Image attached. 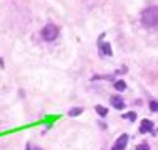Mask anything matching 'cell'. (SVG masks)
<instances>
[{
  "instance_id": "obj_1",
  "label": "cell",
  "mask_w": 158,
  "mask_h": 150,
  "mask_svg": "<svg viewBox=\"0 0 158 150\" xmlns=\"http://www.w3.org/2000/svg\"><path fill=\"white\" fill-rule=\"evenodd\" d=\"M141 24L146 29L158 27V5H150L141 12Z\"/></svg>"
},
{
  "instance_id": "obj_2",
  "label": "cell",
  "mask_w": 158,
  "mask_h": 150,
  "mask_svg": "<svg viewBox=\"0 0 158 150\" xmlns=\"http://www.w3.org/2000/svg\"><path fill=\"white\" fill-rule=\"evenodd\" d=\"M40 36H42V39L44 41H47V42H52L54 39H57V36H59V27L56 24H46L44 25V29L40 31Z\"/></svg>"
},
{
  "instance_id": "obj_3",
  "label": "cell",
  "mask_w": 158,
  "mask_h": 150,
  "mask_svg": "<svg viewBox=\"0 0 158 150\" xmlns=\"http://www.w3.org/2000/svg\"><path fill=\"white\" fill-rule=\"evenodd\" d=\"M128 140H130V137H128L126 133H123L121 137H119L118 140H116V144L113 145V148H111V150H125V148H126Z\"/></svg>"
},
{
  "instance_id": "obj_4",
  "label": "cell",
  "mask_w": 158,
  "mask_h": 150,
  "mask_svg": "<svg viewBox=\"0 0 158 150\" xmlns=\"http://www.w3.org/2000/svg\"><path fill=\"white\" fill-rule=\"evenodd\" d=\"M99 54L103 56H108V58H111L113 56V49H111V44L110 42H103V41H101L99 42Z\"/></svg>"
},
{
  "instance_id": "obj_5",
  "label": "cell",
  "mask_w": 158,
  "mask_h": 150,
  "mask_svg": "<svg viewBox=\"0 0 158 150\" xmlns=\"http://www.w3.org/2000/svg\"><path fill=\"white\" fill-rule=\"evenodd\" d=\"M140 132L141 133H152L153 132V122L152 120H143L141 125H140Z\"/></svg>"
},
{
  "instance_id": "obj_6",
  "label": "cell",
  "mask_w": 158,
  "mask_h": 150,
  "mask_svg": "<svg viewBox=\"0 0 158 150\" xmlns=\"http://www.w3.org/2000/svg\"><path fill=\"white\" fill-rule=\"evenodd\" d=\"M111 105L116 110H125V106H126L125 100H123L121 96H111Z\"/></svg>"
},
{
  "instance_id": "obj_7",
  "label": "cell",
  "mask_w": 158,
  "mask_h": 150,
  "mask_svg": "<svg viewBox=\"0 0 158 150\" xmlns=\"http://www.w3.org/2000/svg\"><path fill=\"white\" fill-rule=\"evenodd\" d=\"M94 110H96V113L99 115V117H106V115H108L106 106H103V105H96V106H94Z\"/></svg>"
},
{
  "instance_id": "obj_8",
  "label": "cell",
  "mask_w": 158,
  "mask_h": 150,
  "mask_svg": "<svg viewBox=\"0 0 158 150\" xmlns=\"http://www.w3.org/2000/svg\"><path fill=\"white\" fill-rule=\"evenodd\" d=\"M114 89H116V91H125V89H126V83L123 79L114 81Z\"/></svg>"
},
{
  "instance_id": "obj_9",
  "label": "cell",
  "mask_w": 158,
  "mask_h": 150,
  "mask_svg": "<svg viewBox=\"0 0 158 150\" xmlns=\"http://www.w3.org/2000/svg\"><path fill=\"white\" fill-rule=\"evenodd\" d=\"M81 113H82V108H73V110L67 111L69 117H77V115H81Z\"/></svg>"
},
{
  "instance_id": "obj_10",
  "label": "cell",
  "mask_w": 158,
  "mask_h": 150,
  "mask_svg": "<svg viewBox=\"0 0 158 150\" xmlns=\"http://www.w3.org/2000/svg\"><path fill=\"white\" fill-rule=\"evenodd\" d=\"M123 118L130 120V122H136V113H135V111H130V113L123 115Z\"/></svg>"
},
{
  "instance_id": "obj_11",
  "label": "cell",
  "mask_w": 158,
  "mask_h": 150,
  "mask_svg": "<svg viewBox=\"0 0 158 150\" xmlns=\"http://www.w3.org/2000/svg\"><path fill=\"white\" fill-rule=\"evenodd\" d=\"M148 108H150L152 111H158V101H155V100H153V101H150Z\"/></svg>"
},
{
  "instance_id": "obj_12",
  "label": "cell",
  "mask_w": 158,
  "mask_h": 150,
  "mask_svg": "<svg viewBox=\"0 0 158 150\" xmlns=\"http://www.w3.org/2000/svg\"><path fill=\"white\" fill-rule=\"evenodd\" d=\"M136 150H150V145L145 142V144H140V145H136Z\"/></svg>"
},
{
  "instance_id": "obj_13",
  "label": "cell",
  "mask_w": 158,
  "mask_h": 150,
  "mask_svg": "<svg viewBox=\"0 0 158 150\" xmlns=\"http://www.w3.org/2000/svg\"><path fill=\"white\" fill-rule=\"evenodd\" d=\"M34 150H44V148H39V147H35V148H34Z\"/></svg>"
},
{
  "instance_id": "obj_14",
  "label": "cell",
  "mask_w": 158,
  "mask_h": 150,
  "mask_svg": "<svg viewBox=\"0 0 158 150\" xmlns=\"http://www.w3.org/2000/svg\"><path fill=\"white\" fill-rule=\"evenodd\" d=\"M156 133H158V130H156Z\"/></svg>"
}]
</instances>
